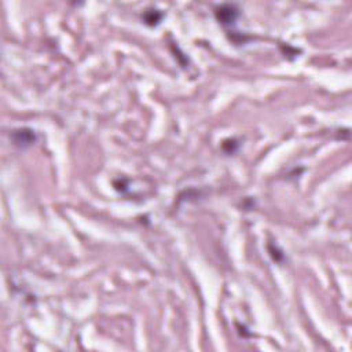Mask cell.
Returning a JSON list of instances; mask_svg holds the SVG:
<instances>
[{
    "label": "cell",
    "mask_w": 352,
    "mask_h": 352,
    "mask_svg": "<svg viewBox=\"0 0 352 352\" xmlns=\"http://www.w3.org/2000/svg\"><path fill=\"white\" fill-rule=\"evenodd\" d=\"M268 250H270V255H271V258L277 262V263H281L283 260V255L282 252L279 250V249L277 248V246H274V245H268Z\"/></svg>",
    "instance_id": "4"
},
{
    "label": "cell",
    "mask_w": 352,
    "mask_h": 352,
    "mask_svg": "<svg viewBox=\"0 0 352 352\" xmlns=\"http://www.w3.org/2000/svg\"><path fill=\"white\" fill-rule=\"evenodd\" d=\"M163 20V13H160L159 10H146L143 14V22L149 26H157Z\"/></svg>",
    "instance_id": "3"
},
{
    "label": "cell",
    "mask_w": 352,
    "mask_h": 352,
    "mask_svg": "<svg viewBox=\"0 0 352 352\" xmlns=\"http://www.w3.org/2000/svg\"><path fill=\"white\" fill-rule=\"evenodd\" d=\"M216 18L223 25H233L238 18V9L235 5H223L216 9Z\"/></svg>",
    "instance_id": "1"
},
{
    "label": "cell",
    "mask_w": 352,
    "mask_h": 352,
    "mask_svg": "<svg viewBox=\"0 0 352 352\" xmlns=\"http://www.w3.org/2000/svg\"><path fill=\"white\" fill-rule=\"evenodd\" d=\"M11 138H13V142H14L15 146L25 149V147H29L30 144L35 143L36 134L35 131H32L29 128H21L14 131Z\"/></svg>",
    "instance_id": "2"
}]
</instances>
